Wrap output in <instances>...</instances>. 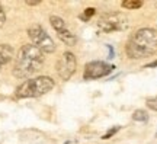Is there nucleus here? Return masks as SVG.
<instances>
[{
  "label": "nucleus",
  "mask_w": 157,
  "mask_h": 144,
  "mask_svg": "<svg viewBox=\"0 0 157 144\" xmlns=\"http://www.w3.org/2000/svg\"><path fill=\"white\" fill-rule=\"evenodd\" d=\"M157 51V31L151 28L138 29L127 44V54L129 58H146Z\"/></svg>",
  "instance_id": "nucleus-1"
},
{
  "label": "nucleus",
  "mask_w": 157,
  "mask_h": 144,
  "mask_svg": "<svg viewBox=\"0 0 157 144\" xmlns=\"http://www.w3.org/2000/svg\"><path fill=\"white\" fill-rule=\"evenodd\" d=\"M42 64H44L42 51L38 50L35 45L26 44L19 50L16 64L13 68V74L19 79H26L39 72Z\"/></svg>",
  "instance_id": "nucleus-2"
},
{
  "label": "nucleus",
  "mask_w": 157,
  "mask_h": 144,
  "mask_svg": "<svg viewBox=\"0 0 157 144\" xmlns=\"http://www.w3.org/2000/svg\"><path fill=\"white\" fill-rule=\"evenodd\" d=\"M54 88V80L48 76H39L36 79H31L23 82L16 89L17 98H38L48 93Z\"/></svg>",
  "instance_id": "nucleus-3"
},
{
  "label": "nucleus",
  "mask_w": 157,
  "mask_h": 144,
  "mask_svg": "<svg viewBox=\"0 0 157 144\" xmlns=\"http://www.w3.org/2000/svg\"><path fill=\"white\" fill-rule=\"evenodd\" d=\"M28 35L31 41L34 42V45L41 50L42 53H54L56 51V44H54V41L51 39V37L47 33L41 25L38 23H35V25H31L28 28Z\"/></svg>",
  "instance_id": "nucleus-4"
},
{
  "label": "nucleus",
  "mask_w": 157,
  "mask_h": 144,
  "mask_svg": "<svg viewBox=\"0 0 157 144\" xmlns=\"http://www.w3.org/2000/svg\"><path fill=\"white\" fill-rule=\"evenodd\" d=\"M98 28L103 32H115V31H124L128 28V21L124 15L119 13H108L99 19Z\"/></svg>",
  "instance_id": "nucleus-5"
},
{
  "label": "nucleus",
  "mask_w": 157,
  "mask_h": 144,
  "mask_svg": "<svg viewBox=\"0 0 157 144\" xmlns=\"http://www.w3.org/2000/svg\"><path fill=\"white\" fill-rule=\"evenodd\" d=\"M115 67L112 64H108L105 61H90L84 66L83 77L86 80H93V79H101L105 77L108 74L113 72Z\"/></svg>",
  "instance_id": "nucleus-6"
},
{
  "label": "nucleus",
  "mask_w": 157,
  "mask_h": 144,
  "mask_svg": "<svg viewBox=\"0 0 157 144\" xmlns=\"http://www.w3.org/2000/svg\"><path fill=\"white\" fill-rule=\"evenodd\" d=\"M76 66H77V61H76L74 54L67 51L57 61V73L63 80H68L76 72Z\"/></svg>",
  "instance_id": "nucleus-7"
},
{
  "label": "nucleus",
  "mask_w": 157,
  "mask_h": 144,
  "mask_svg": "<svg viewBox=\"0 0 157 144\" xmlns=\"http://www.w3.org/2000/svg\"><path fill=\"white\" fill-rule=\"evenodd\" d=\"M13 58V48L7 44L0 45V64H7L9 61H12Z\"/></svg>",
  "instance_id": "nucleus-8"
},
{
  "label": "nucleus",
  "mask_w": 157,
  "mask_h": 144,
  "mask_svg": "<svg viewBox=\"0 0 157 144\" xmlns=\"http://www.w3.org/2000/svg\"><path fill=\"white\" fill-rule=\"evenodd\" d=\"M58 33V38L61 39L63 42L66 45H70V47H73L76 42H77V38H76V35H74L71 31H68V29H64L61 32H57Z\"/></svg>",
  "instance_id": "nucleus-9"
},
{
  "label": "nucleus",
  "mask_w": 157,
  "mask_h": 144,
  "mask_svg": "<svg viewBox=\"0 0 157 144\" xmlns=\"http://www.w3.org/2000/svg\"><path fill=\"white\" fill-rule=\"evenodd\" d=\"M50 22H51V25H52V28L56 29L57 32H61V31H64V29H67L66 22H64L60 16H56V15L50 16Z\"/></svg>",
  "instance_id": "nucleus-10"
},
{
  "label": "nucleus",
  "mask_w": 157,
  "mask_h": 144,
  "mask_svg": "<svg viewBox=\"0 0 157 144\" xmlns=\"http://www.w3.org/2000/svg\"><path fill=\"white\" fill-rule=\"evenodd\" d=\"M121 6L124 9H138L143 6V2L141 0H124Z\"/></svg>",
  "instance_id": "nucleus-11"
},
{
  "label": "nucleus",
  "mask_w": 157,
  "mask_h": 144,
  "mask_svg": "<svg viewBox=\"0 0 157 144\" xmlns=\"http://www.w3.org/2000/svg\"><path fill=\"white\" fill-rule=\"evenodd\" d=\"M132 119L134 121H140V122H146L148 119V114H147L144 109H137V111L132 114Z\"/></svg>",
  "instance_id": "nucleus-12"
},
{
  "label": "nucleus",
  "mask_w": 157,
  "mask_h": 144,
  "mask_svg": "<svg viewBox=\"0 0 157 144\" xmlns=\"http://www.w3.org/2000/svg\"><path fill=\"white\" fill-rule=\"evenodd\" d=\"M119 125H115V127L113 128H109V130H108L106 131V134H105V135H103V137H102V138L103 140H108V138H111V137H112V135H115V134L118 133V131H119Z\"/></svg>",
  "instance_id": "nucleus-13"
},
{
  "label": "nucleus",
  "mask_w": 157,
  "mask_h": 144,
  "mask_svg": "<svg viewBox=\"0 0 157 144\" xmlns=\"http://www.w3.org/2000/svg\"><path fill=\"white\" fill-rule=\"evenodd\" d=\"M93 15H95V9H93V7H90V9H86V12H84V15H82L80 18H82L83 21H86L87 18H92Z\"/></svg>",
  "instance_id": "nucleus-14"
},
{
  "label": "nucleus",
  "mask_w": 157,
  "mask_h": 144,
  "mask_svg": "<svg viewBox=\"0 0 157 144\" xmlns=\"http://www.w3.org/2000/svg\"><path fill=\"white\" fill-rule=\"evenodd\" d=\"M147 106L153 111H157V99H147Z\"/></svg>",
  "instance_id": "nucleus-15"
},
{
  "label": "nucleus",
  "mask_w": 157,
  "mask_h": 144,
  "mask_svg": "<svg viewBox=\"0 0 157 144\" xmlns=\"http://www.w3.org/2000/svg\"><path fill=\"white\" fill-rule=\"evenodd\" d=\"M5 22H6V15H5V10H3L2 5H0V28L5 25Z\"/></svg>",
  "instance_id": "nucleus-16"
},
{
  "label": "nucleus",
  "mask_w": 157,
  "mask_h": 144,
  "mask_svg": "<svg viewBox=\"0 0 157 144\" xmlns=\"http://www.w3.org/2000/svg\"><path fill=\"white\" fill-rule=\"evenodd\" d=\"M147 67H148V68H151V67H157V60L153 61V63H150V64H147Z\"/></svg>",
  "instance_id": "nucleus-17"
},
{
  "label": "nucleus",
  "mask_w": 157,
  "mask_h": 144,
  "mask_svg": "<svg viewBox=\"0 0 157 144\" xmlns=\"http://www.w3.org/2000/svg\"><path fill=\"white\" fill-rule=\"evenodd\" d=\"M39 2H26V5H29V6H35V5H38Z\"/></svg>",
  "instance_id": "nucleus-18"
},
{
  "label": "nucleus",
  "mask_w": 157,
  "mask_h": 144,
  "mask_svg": "<svg viewBox=\"0 0 157 144\" xmlns=\"http://www.w3.org/2000/svg\"><path fill=\"white\" fill-rule=\"evenodd\" d=\"M156 138H157V133H156Z\"/></svg>",
  "instance_id": "nucleus-19"
},
{
  "label": "nucleus",
  "mask_w": 157,
  "mask_h": 144,
  "mask_svg": "<svg viewBox=\"0 0 157 144\" xmlns=\"http://www.w3.org/2000/svg\"><path fill=\"white\" fill-rule=\"evenodd\" d=\"M0 68H2V64H0Z\"/></svg>",
  "instance_id": "nucleus-20"
}]
</instances>
